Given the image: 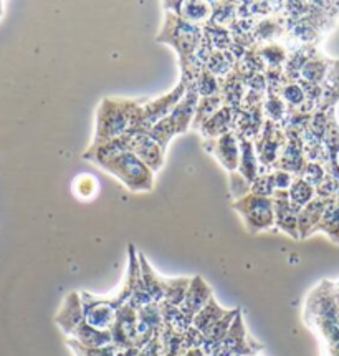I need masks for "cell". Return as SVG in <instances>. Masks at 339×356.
<instances>
[{"mask_svg":"<svg viewBox=\"0 0 339 356\" xmlns=\"http://www.w3.org/2000/svg\"><path fill=\"white\" fill-rule=\"evenodd\" d=\"M156 42L167 43L179 55L181 63V80L185 85L195 83L199 73H201V65L197 63L199 45L202 42V27L189 24L179 15H174L171 12L164 14L163 27H160L159 35L156 37Z\"/></svg>","mask_w":339,"mask_h":356,"instance_id":"cell-1","label":"cell"},{"mask_svg":"<svg viewBox=\"0 0 339 356\" xmlns=\"http://www.w3.org/2000/svg\"><path fill=\"white\" fill-rule=\"evenodd\" d=\"M141 102L126 98H104L97 110V128L94 138L90 147L101 146L116 138L131 133L134 126V118Z\"/></svg>","mask_w":339,"mask_h":356,"instance_id":"cell-2","label":"cell"},{"mask_svg":"<svg viewBox=\"0 0 339 356\" xmlns=\"http://www.w3.org/2000/svg\"><path fill=\"white\" fill-rule=\"evenodd\" d=\"M97 166L115 176L133 193H149L154 188V171H151L131 151L104 159Z\"/></svg>","mask_w":339,"mask_h":356,"instance_id":"cell-3","label":"cell"},{"mask_svg":"<svg viewBox=\"0 0 339 356\" xmlns=\"http://www.w3.org/2000/svg\"><path fill=\"white\" fill-rule=\"evenodd\" d=\"M199 103V93L195 88V83L187 85L185 97L181 99V103L167 115L166 118L156 123L153 128L147 131L154 141H158L164 149H167V145L174 136L184 134L187 129L192 128V121L195 116V108Z\"/></svg>","mask_w":339,"mask_h":356,"instance_id":"cell-4","label":"cell"},{"mask_svg":"<svg viewBox=\"0 0 339 356\" xmlns=\"http://www.w3.org/2000/svg\"><path fill=\"white\" fill-rule=\"evenodd\" d=\"M185 91L187 85L181 80L169 93L163 95V97L151 99V102H141L136 111V118H134L131 134L147 133L156 123L166 118L167 115H171L174 108L179 105L181 99L185 97Z\"/></svg>","mask_w":339,"mask_h":356,"instance_id":"cell-5","label":"cell"},{"mask_svg":"<svg viewBox=\"0 0 339 356\" xmlns=\"http://www.w3.org/2000/svg\"><path fill=\"white\" fill-rule=\"evenodd\" d=\"M232 207L242 217V222L250 234L275 229V209H273L272 197L256 196L250 193L245 197L233 201Z\"/></svg>","mask_w":339,"mask_h":356,"instance_id":"cell-6","label":"cell"},{"mask_svg":"<svg viewBox=\"0 0 339 356\" xmlns=\"http://www.w3.org/2000/svg\"><path fill=\"white\" fill-rule=\"evenodd\" d=\"M263 350L262 343L255 341L249 335L243 321L242 310H238L235 320L230 325V330L224 341L217 346V350L212 356H242V355H260Z\"/></svg>","mask_w":339,"mask_h":356,"instance_id":"cell-7","label":"cell"},{"mask_svg":"<svg viewBox=\"0 0 339 356\" xmlns=\"http://www.w3.org/2000/svg\"><path fill=\"white\" fill-rule=\"evenodd\" d=\"M81 303H83V316L90 327L98 330H110L116 321V315L121 305L115 297L104 298L91 295L88 292H81Z\"/></svg>","mask_w":339,"mask_h":356,"instance_id":"cell-8","label":"cell"},{"mask_svg":"<svg viewBox=\"0 0 339 356\" xmlns=\"http://www.w3.org/2000/svg\"><path fill=\"white\" fill-rule=\"evenodd\" d=\"M285 143L286 136L283 129L278 124L272 123V121L265 120L262 133H260V136L254 141L256 156H258L260 166H262V172L272 171V169L275 168Z\"/></svg>","mask_w":339,"mask_h":356,"instance_id":"cell-9","label":"cell"},{"mask_svg":"<svg viewBox=\"0 0 339 356\" xmlns=\"http://www.w3.org/2000/svg\"><path fill=\"white\" fill-rule=\"evenodd\" d=\"M204 147H206L207 153L215 156L225 171H237L238 158H240V141H238L235 133L230 131L217 138V140H206Z\"/></svg>","mask_w":339,"mask_h":356,"instance_id":"cell-10","label":"cell"},{"mask_svg":"<svg viewBox=\"0 0 339 356\" xmlns=\"http://www.w3.org/2000/svg\"><path fill=\"white\" fill-rule=\"evenodd\" d=\"M113 343L119 346L139 350L138 345V310L131 305H123L118 310L116 321L111 328Z\"/></svg>","mask_w":339,"mask_h":356,"instance_id":"cell-11","label":"cell"},{"mask_svg":"<svg viewBox=\"0 0 339 356\" xmlns=\"http://www.w3.org/2000/svg\"><path fill=\"white\" fill-rule=\"evenodd\" d=\"M85 321L83 316V303H81V295L78 292H69L65 297V302L58 314L55 316V323L62 328V332L68 338L73 337L76 328Z\"/></svg>","mask_w":339,"mask_h":356,"instance_id":"cell-12","label":"cell"},{"mask_svg":"<svg viewBox=\"0 0 339 356\" xmlns=\"http://www.w3.org/2000/svg\"><path fill=\"white\" fill-rule=\"evenodd\" d=\"M131 153L136 154L154 172L164 166V159H166V149L147 133L134 134L131 141Z\"/></svg>","mask_w":339,"mask_h":356,"instance_id":"cell-13","label":"cell"},{"mask_svg":"<svg viewBox=\"0 0 339 356\" xmlns=\"http://www.w3.org/2000/svg\"><path fill=\"white\" fill-rule=\"evenodd\" d=\"M212 297H214L212 286L208 285L201 275H195L190 279L184 302H182V305L179 307L181 312L187 316V318L194 320V316L207 305Z\"/></svg>","mask_w":339,"mask_h":356,"instance_id":"cell-14","label":"cell"},{"mask_svg":"<svg viewBox=\"0 0 339 356\" xmlns=\"http://www.w3.org/2000/svg\"><path fill=\"white\" fill-rule=\"evenodd\" d=\"M272 199L273 209H275V229L298 241V214L291 209L288 201V191H276Z\"/></svg>","mask_w":339,"mask_h":356,"instance_id":"cell-15","label":"cell"},{"mask_svg":"<svg viewBox=\"0 0 339 356\" xmlns=\"http://www.w3.org/2000/svg\"><path fill=\"white\" fill-rule=\"evenodd\" d=\"M233 116L235 110L230 106H222L219 111L214 113L207 121H204L201 128L197 129L201 136L206 140H217V138L224 136L233 129Z\"/></svg>","mask_w":339,"mask_h":356,"instance_id":"cell-16","label":"cell"},{"mask_svg":"<svg viewBox=\"0 0 339 356\" xmlns=\"http://www.w3.org/2000/svg\"><path fill=\"white\" fill-rule=\"evenodd\" d=\"M331 199L315 197L308 206L298 212V234L299 238H308L315 234L321 217Z\"/></svg>","mask_w":339,"mask_h":356,"instance_id":"cell-17","label":"cell"},{"mask_svg":"<svg viewBox=\"0 0 339 356\" xmlns=\"http://www.w3.org/2000/svg\"><path fill=\"white\" fill-rule=\"evenodd\" d=\"M138 260H139V272H141L142 284L147 295L151 297L153 303H163L164 295H166V280L163 277H159L153 267L149 266L144 255L141 252H138Z\"/></svg>","mask_w":339,"mask_h":356,"instance_id":"cell-18","label":"cell"},{"mask_svg":"<svg viewBox=\"0 0 339 356\" xmlns=\"http://www.w3.org/2000/svg\"><path fill=\"white\" fill-rule=\"evenodd\" d=\"M240 141V158H238L237 172L245 177L247 181L254 182L256 177L262 175V166H260L258 156H256L255 145L250 140H238Z\"/></svg>","mask_w":339,"mask_h":356,"instance_id":"cell-19","label":"cell"},{"mask_svg":"<svg viewBox=\"0 0 339 356\" xmlns=\"http://www.w3.org/2000/svg\"><path fill=\"white\" fill-rule=\"evenodd\" d=\"M238 310H240V308L227 310V314L222 316V318L217 321L214 327H212L206 333V335H204L202 350H204V353H206V356H212V353H214V351L217 350V346H219L220 343L224 341V338L227 337L230 325H232V321L235 320Z\"/></svg>","mask_w":339,"mask_h":356,"instance_id":"cell-20","label":"cell"},{"mask_svg":"<svg viewBox=\"0 0 339 356\" xmlns=\"http://www.w3.org/2000/svg\"><path fill=\"white\" fill-rule=\"evenodd\" d=\"M245 93L247 86L235 70L230 73L229 76H225L224 80H220V95L224 98L225 106L233 108V110L240 108Z\"/></svg>","mask_w":339,"mask_h":356,"instance_id":"cell-21","label":"cell"},{"mask_svg":"<svg viewBox=\"0 0 339 356\" xmlns=\"http://www.w3.org/2000/svg\"><path fill=\"white\" fill-rule=\"evenodd\" d=\"M72 340L80 343V345L88 346V348H103L113 343V335L110 330H98L94 327H90L86 321L76 328V332L73 333Z\"/></svg>","mask_w":339,"mask_h":356,"instance_id":"cell-22","label":"cell"},{"mask_svg":"<svg viewBox=\"0 0 339 356\" xmlns=\"http://www.w3.org/2000/svg\"><path fill=\"white\" fill-rule=\"evenodd\" d=\"M323 97H321L318 110H331L339 102V60H331L328 75L321 83Z\"/></svg>","mask_w":339,"mask_h":356,"instance_id":"cell-23","label":"cell"},{"mask_svg":"<svg viewBox=\"0 0 339 356\" xmlns=\"http://www.w3.org/2000/svg\"><path fill=\"white\" fill-rule=\"evenodd\" d=\"M329 65H331V58H326L324 55H321L318 51V54L313 55L306 62L305 67L301 68V72H299V81L321 86L326 75H328Z\"/></svg>","mask_w":339,"mask_h":356,"instance_id":"cell-24","label":"cell"},{"mask_svg":"<svg viewBox=\"0 0 339 356\" xmlns=\"http://www.w3.org/2000/svg\"><path fill=\"white\" fill-rule=\"evenodd\" d=\"M67 343L75 356H139V350L119 346L115 345V343L103 346V348H88V346H83L78 341L72 340V338H68Z\"/></svg>","mask_w":339,"mask_h":356,"instance_id":"cell-25","label":"cell"},{"mask_svg":"<svg viewBox=\"0 0 339 356\" xmlns=\"http://www.w3.org/2000/svg\"><path fill=\"white\" fill-rule=\"evenodd\" d=\"M316 232L324 234L329 237V241L339 245V197L331 199L326 206L315 234Z\"/></svg>","mask_w":339,"mask_h":356,"instance_id":"cell-26","label":"cell"},{"mask_svg":"<svg viewBox=\"0 0 339 356\" xmlns=\"http://www.w3.org/2000/svg\"><path fill=\"white\" fill-rule=\"evenodd\" d=\"M315 197H316L315 188H313L311 184H308L303 177L295 176V179L291 182L288 189V201H290L291 209L298 214V212L305 206H308V204H310Z\"/></svg>","mask_w":339,"mask_h":356,"instance_id":"cell-27","label":"cell"},{"mask_svg":"<svg viewBox=\"0 0 339 356\" xmlns=\"http://www.w3.org/2000/svg\"><path fill=\"white\" fill-rule=\"evenodd\" d=\"M225 314H227V310H225V308H222L219 305V302H217L215 298L212 297L210 300H208L207 305L204 307L202 310L194 316L192 327L195 330H199L202 335H206L208 330L214 327L217 321H219Z\"/></svg>","mask_w":339,"mask_h":356,"instance_id":"cell-28","label":"cell"},{"mask_svg":"<svg viewBox=\"0 0 339 356\" xmlns=\"http://www.w3.org/2000/svg\"><path fill=\"white\" fill-rule=\"evenodd\" d=\"M179 17L185 22H189V24L202 27V25H206L212 17L210 2H195V0L182 2Z\"/></svg>","mask_w":339,"mask_h":356,"instance_id":"cell-29","label":"cell"},{"mask_svg":"<svg viewBox=\"0 0 339 356\" xmlns=\"http://www.w3.org/2000/svg\"><path fill=\"white\" fill-rule=\"evenodd\" d=\"M256 51H258L260 58L263 60L265 67L267 68H283L290 54L288 49L280 42L256 45Z\"/></svg>","mask_w":339,"mask_h":356,"instance_id":"cell-30","label":"cell"},{"mask_svg":"<svg viewBox=\"0 0 339 356\" xmlns=\"http://www.w3.org/2000/svg\"><path fill=\"white\" fill-rule=\"evenodd\" d=\"M288 113H290L288 106L285 105V102L280 98V95L275 93V91H267V93H265V102H263L265 120L281 126L285 123Z\"/></svg>","mask_w":339,"mask_h":356,"instance_id":"cell-31","label":"cell"},{"mask_svg":"<svg viewBox=\"0 0 339 356\" xmlns=\"http://www.w3.org/2000/svg\"><path fill=\"white\" fill-rule=\"evenodd\" d=\"M278 95L283 99L290 111H301L306 105L305 90H303L299 81L288 80L280 90H278Z\"/></svg>","mask_w":339,"mask_h":356,"instance_id":"cell-32","label":"cell"},{"mask_svg":"<svg viewBox=\"0 0 339 356\" xmlns=\"http://www.w3.org/2000/svg\"><path fill=\"white\" fill-rule=\"evenodd\" d=\"M237 60L233 58L230 51H214L210 58H208L207 65L204 68H207L212 75H215L219 80H224L225 76H229L230 73L235 70Z\"/></svg>","mask_w":339,"mask_h":356,"instance_id":"cell-33","label":"cell"},{"mask_svg":"<svg viewBox=\"0 0 339 356\" xmlns=\"http://www.w3.org/2000/svg\"><path fill=\"white\" fill-rule=\"evenodd\" d=\"M202 33L217 51H227L233 43V37L230 30L227 27L212 24V22H207L206 25H202Z\"/></svg>","mask_w":339,"mask_h":356,"instance_id":"cell-34","label":"cell"},{"mask_svg":"<svg viewBox=\"0 0 339 356\" xmlns=\"http://www.w3.org/2000/svg\"><path fill=\"white\" fill-rule=\"evenodd\" d=\"M224 106V98L222 95H215V97H207V98H199L197 108H195V116L192 121V128L199 129L202 126L204 121L210 118L214 113H217L220 108Z\"/></svg>","mask_w":339,"mask_h":356,"instance_id":"cell-35","label":"cell"},{"mask_svg":"<svg viewBox=\"0 0 339 356\" xmlns=\"http://www.w3.org/2000/svg\"><path fill=\"white\" fill-rule=\"evenodd\" d=\"M190 279L189 277H177V279L166 280V295H164V303L172 307H181L184 302V297L189 289Z\"/></svg>","mask_w":339,"mask_h":356,"instance_id":"cell-36","label":"cell"},{"mask_svg":"<svg viewBox=\"0 0 339 356\" xmlns=\"http://www.w3.org/2000/svg\"><path fill=\"white\" fill-rule=\"evenodd\" d=\"M212 24L220 27H230L237 20V2H212Z\"/></svg>","mask_w":339,"mask_h":356,"instance_id":"cell-37","label":"cell"},{"mask_svg":"<svg viewBox=\"0 0 339 356\" xmlns=\"http://www.w3.org/2000/svg\"><path fill=\"white\" fill-rule=\"evenodd\" d=\"M195 88H197L199 98L215 97V95H220V80L215 75H212L207 68H202L197 80H195Z\"/></svg>","mask_w":339,"mask_h":356,"instance_id":"cell-38","label":"cell"},{"mask_svg":"<svg viewBox=\"0 0 339 356\" xmlns=\"http://www.w3.org/2000/svg\"><path fill=\"white\" fill-rule=\"evenodd\" d=\"M326 176H328V172H326L323 164L313 163V161H306V166L303 169L301 175H299V177H303L313 188L320 186Z\"/></svg>","mask_w":339,"mask_h":356,"instance_id":"cell-39","label":"cell"},{"mask_svg":"<svg viewBox=\"0 0 339 356\" xmlns=\"http://www.w3.org/2000/svg\"><path fill=\"white\" fill-rule=\"evenodd\" d=\"M229 188H230V194H232L233 201H237V199H242L245 197L247 194H250L251 184L242 175H238L237 171H233V172H229Z\"/></svg>","mask_w":339,"mask_h":356,"instance_id":"cell-40","label":"cell"},{"mask_svg":"<svg viewBox=\"0 0 339 356\" xmlns=\"http://www.w3.org/2000/svg\"><path fill=\"white\" fill-rule=\"evenodd\" d=\"M250 193L256 194V196H263V197H273V194L276 193L275 188H273V181L270 176V171L262 172L256 179L251 182Z\"/></svg>","mask_w":339,"mask_h":356,"instance_id":"cell-41","label":"cell"},{"mask_svg":"<svg viewBox=\"0 0 339 356\" xmlns=\"http://www.w3.org/2000/svg\"><path fill=\"white\" fill-rule=\"evenodd\" d=\"M73 189H75L76 197L86 201V199L93 197L94 194H97L98 182L94 181V177H91V176H80L75 179V188Z\"/></svg>","mask_w":339,"mask_h":356,"instance_id":"cell-42","label":"cell"},{"mask_svg":"<svg viewBox=\"0 0 339 356\" xmlns=\"http://www.w3.org/2000/svg\"><path fill=\"white\" fill-rule=\"evenodd\" d=\"M315 191H316V197H321V199L339 197V181L328 175L320 186H316Z\"/></svg>","mask_w":339,"mask_h":356,"instance_id":"cell-43","label":"cell"},{"mask_svg":"<svg viewBox=\"0 0 339 356\" xmlns=\"http://www.w3.org/2000/svg\"><path fill=\"white\" fill-rule=\"evenodd\" d=\"M204 345V335L199 330L190 327L187 332L182 335V350H192V348H202Z\"/></svg>","mask_w":339,"mask_h":356,"instance_id":"cell-44","label":"cell"},{"mask_svg":"<svg viewBox=\"0 0 339 356\" xmlns=\"http://www.w3.org/2000/svg\"><path fill=\"white\" fill-rule=\"evenodd\" d=\"M270 176H272L273 188H275V191H288L291 182L295 179L293 175L283 171V169H272Z\"/></svg>","mask_w":339,"mask_h":356,"instance_id":"cell-45","label":"cell"},{"mask_svg":"<svg viewBox=\"0 0 339 356\" xmlns=\"http://www.w3.org/2000/svg\"><path fill=\"white\" fill-rule=\"evenodd\" d=\"M184 356H206L202 348H192V350H187Z\"/></svg>","mask_w":339,"mask_h":356,"instance_id":"cell-46","label":"cell"},{"mask_svg":"<svg viewBox=\"0 0 339 356\" xmlns=\"http://www.w3.org/2000/svg\"><path fill=\"white\" fill-rule=\"evenodd\" d=\"M242 356H260V355H242Z\"/></svg>","mask_w":339,"mask_h":356,"instance_id":"cell-47","label":"cell"},{"mask_svg":"<svg viewBox=\"0 0 339 356\" xmlns=\"http://www.w3.org/2000/svg\"><path fill=\"white\" fill-rule=\"evenodd\" d=\"M0 14H2V2H0Z\"/></svg>","mask_w":339,"mask_h":356,"instance_id":"cell-48","label":"cell"},{"mask_svg":"<svg viewBox=\"0 0 339 356\" xmlns=\"http://www.w3.org/2000/svg\"><path fill=\"white\" fill-rule=\"evenodd\" d=\"M338 164H339V154H338Z\"/></svg>","mask_w":339,"mask_h":356,"instance_id":"cell-49","label":"cell"},{"mask_svg":"<svg viewBox=\"0 0 339 356\" xmlns=\"http://www.w3.org/2000/svg\"><path fill=\"white\" fill-rule=\"evenodd\" d=\"M260 356H262V355H260Z\"/></svg>","mask_w":339,"mask_h":356,"instance_id":"cell-50","label":"cell"}]
</instances>
